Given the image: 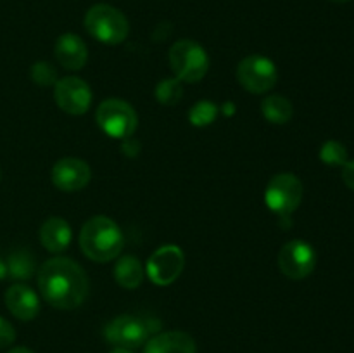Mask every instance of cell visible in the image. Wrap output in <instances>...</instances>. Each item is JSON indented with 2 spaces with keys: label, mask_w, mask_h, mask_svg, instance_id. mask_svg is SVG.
<instances>
[{
  "label": "cell",
  "mask_w": 354,
  "mask_h": 353,
  "mask_svg": "<svg viewBox=\"0 0 354 353\" xmlns=\"http://www.w3.org/2000/svg\"><path fill=\"white\" fill-rule=\"evenodd\" d=\"M261 111L270 123L283 125L290 121L294 107L290 100L283 96H268L261 104Z\"/></svg>",
  "instance_id": "obj_19"
},
{
  "label": "cell",
  "mask_w": 354,
  "mask_h": 353,
  "mask_svg": "<svg viewBox=\"0 0 354 353\" xmlns=\"http://www.w3.org/2000/svg\"><path fill=\"white\" fill-rule=\"evenodd\" d=\"M14 339H16V331H14L12 324L0 317V348H7L9 345H12Z\"/></svg>",
  "instance_id": "obj_24"
},
{
  "label": "cell",
  "mask_w": 354,
  "mask_h": 353,
  "mask_svg": "<svg viewBox=\"0 0 354 353\" xmlns=\"http://www.w3.org/2000/svg\"><path fill=\"white\" fill-rule=\"evenodd\" d=\"M7 353H33L30 348H24V346H17V348H12Z\"/></svg>",
  "instance_id": "obj_27"
},
{
  "label": "cell",
  "mask_w": 354,
  "mask_h": 353,
  "mask_svg": "<svg viewBox=\"0 0 354 353\" xmlns=\"http://www.w3.org/2000/svg\"><path fill=\"white\" fill-rule=\"evenodd\" d=\"M7 277V265L2 258H0V280Z\"/></svg>",
  "instance_id": "obj_26"
},
{
  "label": "cell",
  "mask_w": 354,
  "mask_h": 353,
  "mask_svg": "<svg viewBox=\"0 0 354 353\" xmlns=\"http://www.w3.org/2000/svg\"><path fill=\"white\" fill-rule=\"evenodd\" d=\"M114 277H116V282L124 289H137L144 280L142 263L138 262L137 256H123L121 260H118L116 266H114Z\"/></svg>",
  "instance_id": "obj_17"
},
{
  "label": "cell",
  "mask_w": 354,
  "mask_h": 353,
  "mask_svg": "<svg viewBox=\"0 0 354 353\" xmlns=\"http://www.w3.org/2000/svg\"><path fill=\"white\" fill-rule=\"evenodd\" d=\"M279 73L275 62L265 55H248L237 66V80L248 92L265 93L275 87Z\"/></svg>",
  "instance_id": "obj_8"
},
{
  "label": "cell",
  "mask_w": 354,
  "mask_h": 353,
  "mask_svg": "<svg viewBox=\"0 0 354 353\" xmlns=\"http://www.w3.org/2000/svg\"><path fill=\"white\" fill-rule=\"evenodd\" d=\"M111 353H133V352H131V350H128V348H116V350H113Z\"/></svg>",
  "instance_id": "obj_28"
},
{
  "label": "cell",
  "mask_w": 354,
  "mask_h": 353,
  "mask_svg": "<svg viewBox=\"0 0 354 353\" xmlns=\"http://www.w3.org/2000/svg\"><path fill=\"white\" fill-rule=\"evenodd\" d=\"M159 329L161 324L156 318L120 315L104 327V338L118 348L133 350L147 343Z\"/></svg>",
  "instance_id": "obj_3"
},
{
  "label": "cell",
  "mask_w": 354,
  "mask_h": 353,
  "mask_svg": "<svg viewBox=\"0 0 354 353\" xmlns=\"http://www.w3.org/2000/svg\"><path fill=\"white\" fill-rule=\"evenodd\" d=\"M342 180H344V183L349 189L354 190V159L342 166Z\"/></svg>",
  "instance_id": "obj_25"
},
{
  "label": "cell",
  "mask_w": 354,
  "mask_h": 353,
  "mask_svg": "<svg viewBox=\"0 0 354 353\" xmlns=\"http://www.w3.org/2000/svg\"><path fill=\"white\" fill-rule=\"evenodd\" d=\"M6 307L19 320H33L40 311V301L31 287L14 284L6 291Z\"/></svg>",
  "instance_id": "obj_13"
},
{
  "label": "cell",
  "mask_w": 354,
  "mask_h": 353,
  "mask_svg": "<svg viewBox=\"0 0 354 353\" xmlns=\"http://www.w3.org/2000/svg\"><path fill=\"white\" fill-rule=\"evenodd\" d=\"M185 266V255L178 246H161L152 253L147 262V273L158 286H169L175 282Z\"/></svg>",
  "instance_id": "obj_10"
},
{
  "label": "cell",
  "mask_w": 354,
  "mask_h": 353,
  "mask_svg": "<svg viewBox=\"0 0 354 353\" xmlns=\"http://www.w3.org/2000/svg\"><path fill=\"white\" fill-rule=\"evenodd\" d=\"M97 123L113 138H130L138 118L133 107L121 99H107L97 109Z\"/></svg>",
  "instance_id": "obj_7"
},
{
  "label": "cell",
  "mask_w": 354,
  "mask_h": 353,
  "mask_svg": "<svg viewBox=\"0 0 354 353\" xmlns=\"http://www.w3.org/2000/svg\"><path fill=\"white\" fill-rule=\"evenodd\" d=\"M40 241L47 251H64L71 242V227H69L68 221L59 217L48 218L40 228Z\"/></svg>",
  "instance_id": "obj_16"
},
{
  "label": "cell",
  "mask_w": 354,
  "mask_h": 353,
  "mask_svg": "<svg viewBox=\"0 0 354 353\" xmlns=\"http://www.w3.org/2000/svg\"><path fill=\"white\" fill-rule=\"evenodd\" d=\"M320 159L328 166H344L348 163V149L337 141H328L322 145Z\"/></svg>",
  "instance_id": "obj_22"
},
{
  "label": "cell",
  "mask_w": 354,
  "mask_h": 353,
  "mask_svg": "<svg viewBox=\"0 0 354 353\" xmlns=\"http://www.w3.org/2000/svg\"><path fill=\"white\" fill-rule=\"evenodd\" d=\"M0 176H2V172H0Z\"/></svg>",
  "instance_id": "obj_30"
},
{
  "label": "cell",
  "mask_w": 354,
  "mask_h": 353,
  "mask_svg": "<svg viewBox=\"0 0 354 353\" xmlns=\"http://www.w3.org/2000/svg\"><path fill=\"white\" fill-rule=\"evenodd\" d=\"M80 248L86 258L93 262H109L123 249V234L118 224L111 218L93 217L83 225L80 232Z\"/></svg>",
  "instance_id": "obj_2"
},
{
  "label": "cell",
  "mask_w": 354,
  "mask_h": 353,
  "mask_svg": "<svg viewBox=\"0 0 354 353\" xmlns=\"http://www.w3.org/2000/svg\"><path fill=\"white\" fill-rule=\"evenodd\" d=\"M328 2H332V3H346V2H349V0H328Z\"/></svg>",
  "instance_id": "obj_29"
},
{
  "label": "cell",
  "mask_w": 354,
  "mask_h": 353,
  "mask_svg": "<svg viewBox=\"0 0 354 353\" xmlns=\"http://www.w3.org/2000/svg\"><path fill=\"white\" fill-rule=\"evenodd\" d=\"M88 286L85 270L69 258L47 260L38 270L41 298L59 310L78 308L88 296Z\"/></svg>",
  "instance_id": "obj_1"
},
{
  "label": "cell",
  "mask_w": 354,
  "mask_h": 353,
  "mask_svg": "<svg viewBox=\"0 0 354 353\" xmlns=\"http://www.w3.org/2000/svg\"><path fill=\"white\" fill-rule=\"evenodd\" d=\"M144 353H197L192 336L183 331H168L152 336Z\"/></svg>",
  "instance_id": "obj_15"
},
{
  "label": "cell",
  "mask_w": 354,
  "mask_h": 353,
  "mask_svg": "<svg viewBox=\"0 0 354 353\" xmlns=\"http://www.w3.org/2000/svg\"><path fill=\"white\" fill-rule=\"evenodd\" d=\"M317 265V253L308 242L290 241L283 244L279 255V266L282 273L289 279L301 280L306 279Z\"/></svg>",
  "instance_id": "obj_9"
},
{
  "label": "cell",
  "mask_w": 354,
  "mask_h": 353,
  "mask_svg": "<svg viewBox=\"0 0 354 353\" xmlns=\"http://www.w3.org/2000/svg\"><path fill=\"white\" fill-rule=\"evenodd\" d=\"M6 265L7 275L12 277V279L16 280H28L33 277L35 272H37L35 256L31 255L28 249H17V251L10 253Z\"/></svg>",
  "instance_id": "obj_18"
},
{
  "label": "cell",
  "mask_w": 354,
  "mask_h": 353,
  "mask_svg": "<svg viewBox=\"0 0 354 353\" xmlns=\"http://www.w3.org/2000/svg\"><path fill=\"white\" fill-rule=\"evenodd\" d=\"M303 199V183L294 173H279L270 180L265 201L272 211L282 218H289Z\"/></svg>",
  "instance_id": "obj_6"
},
{
  "label": "cell",
  "mask_w": 354,
  "mask_h": 353,
  "mask_svg": "<svg viewBox=\"0 0 354 353\" xmlns=\"http://www.w3.org/2000/svg\"><path fill=\"white\" fill-rule=\"evenodd\" d=\"M55 59L66 69L78 71V69H82L86 64L88 48H86L85 42L78 35L64 33L55 42Z\"/></svg>",
  "instance_id": "obj_14"
},
{
  "label": "cell",
  "mask_w": 354,
  "mask_h": 353,
  "mask_svg": "<svg viewBox=\"0 0 354 353\" xmlns=\"http://www.w3.org/2000/svg\"><path fill=\"white\" fill-rule=\"evenodd\" d=\"M50 176L57 189L64 190V192H76L90 182L92 170L83 159L62 158L54 165Z\"/></svg>",
  "instance_id": "obj_12"
},
{
  "label": "cell",
  "mask_w": 354,
  "mask_h": 353,
  "mask_svg": "<svg viewBox=\"0 0 354 353\" xmlns=\"http://www.w3.org/2000/svg\"><path fill=\"white\" fill-rule=\"evenodd\" d=\"M218 106L211 100H199L189 111V121L194 127H207L216 120Z\"/></svg>",
  "instance_id": "obj_20"
},
{
  "label": "cell",
  "mask_w": 354,
  "mask_h": 353,
  "mask_svg": "<svg viewBox=\"0 0 354 353\" xmlns=\"http://www.w3.org/2000/svg\"><path fill=\"white\" fill-rule=\"evenodd\" d=\"M54 97L57 106L64 113L75 114V116L86 113L92 104V90H90L88 83L76 76L57 80Z\"/></svg>",
  "instance_id": "obj_11"
},
{
  "label": "cell",
  "mask_w": 354,
  "mask_h": 353,
  "mask_svg": "<svg viewBox=\"0 0 354 353\" xmlns=\"http://www.w3.org/2000/svg\"><path fill=\"white\" fill-rule=\"evenodd\" d=\"M85 28L93 38L107 45H118L124 42L130 31L127 16L107 3H97L90 7L85 16Z\"/></svg>",
  "instance_id": "obj_4"
},
{
  "label": "cell",
  "mask_w": 354,
  "mask_h": 353,
  "mask_svg": "<svg viewBox=\"0 0 354 353\" xmlns=\"http://www.w3.org/2000/svg\"><path fill=\"white\" fill-rule=\"evenodd\" d=\"M31 80L40 87H50L57 83V73L48 62L40 61L31 66Z\"/></svg>",
  "instance_id": "obj_23"
},
{
  "label": "cell",
  "mask_w": 354,
  "mask_h": 353,
  "mask_svg": "<svg viewBox=\"0 0 354 353\" xmlns=\"http://www.w3.org/2000/svg\"><path fill=\"white\" fill-rule=\"evenodd\" d=\"M183 96L182 82L178 78H166L162 80L161 83L156 89V97L161 104H166V106H173V104L180 102Z\"/></svg>",
  "instance_id": "obj_21"
},
{
  "label": "cell",
  "mask_w": 354,
  "mask_h": 353,
  "mask_svg": "<svg viewBox=\"0 0 354 353\" xmlns=\"http://www.w3.org/2000/svg\"><path fill=\"white\" fill-rule=\"evenodd\" d=\"M169 64L180 82L197 83L206 76L209 57L194 40H178L169 48Z\"/></svg>",
  "instance_id": "obj_5"
}]
</instances>
